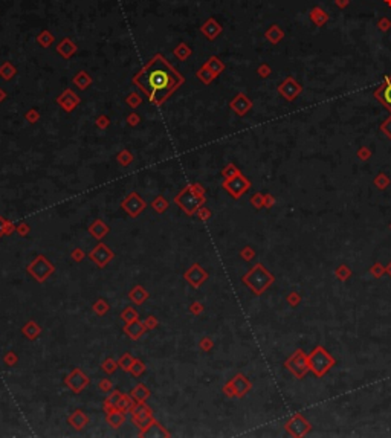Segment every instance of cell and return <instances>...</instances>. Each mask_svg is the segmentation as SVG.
I'll return each instance as SVG.
<instances>
[{
	"label": "cell",
	"mask_w": 391,
	"mask_h": 438,
	"mask_svg": "<svg viewBox=\"0 0 391 438\" xmlns=\"http://www.w3.org/2000/svg\"><path fill=\"white\" fill-rule=\"evenodd\" d=\"M133 83L148 95L151 103L162 104L183 83V78L164 57L156 55L136 73Z\"/></svg>",
	"instance_id": "obj_1"
},
{
	"label": "cell",
	"mask_w": 391,
	"mask_h": 438,
	"mask_svg": "<svg viewBox=\"0 0 391 438\" xmlns=\"http://www.w3.org/2000/svg\"><path fill=\"white\" fill-rule=\"evenodd\" d=\"M245 286H248L255 295H262L270 284L275 281L274 275L270 273L262 263L255 264L251 270H249L246 275L242 278Z\"/></svg>",
	"instance_id": "obj_2"
},
{
	"label": "cell",
	"mask_w": 391,
	"mask_h": 438,
	"mask_svg": "<svg viewBox=\"0 0 391 438\" xmlns=\"http://www.w3.org/2000/svg\"><path fill=\"white\" fill-rule=\"evenodd\" d=\"M205 195H199L196 194L190 185H187L185 188H183L175 199H173V202H175L180 210L185 212L187 215H196V212H197V210L200 206H203L205 203Z\"/></svg>",
	"instance_id": "obj_3"
},
{
	"label": "cell",
	"mask_w": 391,
	"mask_h": 438,
	"mask_svg": "<svg viewBox=\"0 0 391 438\" xmlns=\"http://www.w3.org/2000/svg\"><path fill=\"white\" fill-rule=\"evenodd\" d=\"M307 362H309V369L312 373L318 377H322L336 364V360L322 347H317L307 356Z\"/></svg>",
	"instance_id": "obj_4"
},
{
	"label": "cell",
	"mask_w": 391,
	"mask_h": 438,
	"mask_svg": "<svg viewBox=\"0 0 391 438\" xmlns=\"http://www.w3.org/2000/svg\"><path fill=\"white\" fill-rule=\"evenodd\" d=\"M26 270L37 282H45L55 272V267L45 255H37L36 260L28 264Z\"/></svg>",
	"instance_id": "obj_5"
},
{
	"label": "cell",
	"mask_w": 391,
	"mask_h": 438,
	"mask_svg": "<svg viewBox=\"0 0 391 438\" xmlns=\"http://www.w3.org/2000/svg\"><path fill=\"white\" fill-rule=\"evenodd\" d=\"M121 208L124 210V212L132 217V218H138L141 214L145 211L147 208V202L141 197L138 193H130L128 195H125L123 202H121Z\"/></svg>",
	"instance_id": "obj_6"
},
{
	"label": "cell",
	"mask_w": 391,
	"mask_h": 438,
	"mask_svg": "<svg viewBox=\"0 0 391 438\" xmlns=\"http://www.w3.org/2000/svg\"><path fill=\"white\" fill-rule=\"evenodd\" d=\"M284 367L290 371V373L295 376L297 379H302L306 376V373L309 371V362H307V356L304 354L302 350H297L287 360Z\"/></svg>",
	"instance_id": "obj_7"
},
{
	"label": "cell",
	"mask_w": 391,
	"mask_h": 438,
	"mask_svg": "<svg viewBox=\"0 0 391 438\" xmlns=\"http://www.w3.org/2000/svg\"><path fill=\"white\" fill-rule=\"evenodd\" d=\"M89 260L92 261V263H95L96 264V267L98 269H104L108 263H110L112 260H113V257H115V254H113V250L108 247L107 245H104V243H98L90 252H89Z\"/></svg>",
	"instance_id": "obj_8"
},
{
	"label": "cell",
	"mask_w": 391,
	"mask_h": 438,
	"mask_svg": "<svg viewBox=\"0 0 391 438\" xmlns=\"http://www.w3.org/2000/svg\"><path fill=\"white\" fill-rule=\"evenodd\" d=\"M208 278H210V275H208V272H206L200 264H197V263H194V264H191L187 270H185V273H183V280H185L191 287H194V289H199V287H202L203 284L208 281Z\"/></svg>",
	"instance_id": "obj_9"
},
{
	"label": "cell",
	"mask_w": 391,
	"mask_h": 438,
	"mask_svg": "<svg viewBox=\"0 0 391 438\" xmlns=\"http://www.w3.org/2000/svg\"><path fill=\"white\" fill-rule=\"evenodd\" d=\"M249 187H251V183H249V180L245 179L240 173L231 179H226L223 183V188L230 193L234 199H240L242 194H245L249 190Z\"/></svg>",
	"instance_id": "obj_10"
},
{
	"label": "cell",
	"mask_w": 391,
	"mask_h": 438,
	"mask_svg": "<svg viewBox=\"0 0 391 438\" xmlns=\"http://www.w3.org/2000/svg\"><path fill=\"white\" fill-rule=\"evenodd\" d=\"M64 383H66V386L72 392L80 394L86 386L89 385V377L86 376L80 368H73L71 373L66 376V379H64Z\"/></svg>",
	"instance_id": "obj_11"
},
{
	"label": "cell",
	"mask_w": 391,
	"mask_h": 438,
	"mask_svg": "<svg viewBox=\"0 0 391 438\" xmlns=\"http://www.w3.org/2000/svg\"><path fill=\"white\" fill-rule=\"evenodd\" d=\"M312 426L309 424V421L302 417L301 414H295L293 417L286 423V431L293 435V437H302L306 435L310 431Z\"/></svg>",
	"instance_id": "obj_12"
},
{
	"label": "cell",
	"mask_w": 391,
	"mask_h": 438,
	"mask_svg": "<svg viewBox=\"0 0 391 438\" xmlns=\"http://www.w3.org/2000/svg\"><path fill=\"white\" fill-rule=\"evenodd\" d=\"M230 383L232 385V389H234V392H235V397H238V399H242V397H245L246 394L251 391V388H252V385H251V382H249V379L246 377V376H243V374H237V376H234L231 380H230Z\"/></svg>",
	"instance_id": "obj_13"
},
{
	"label": "cell",
	"mask_w": 391,
	"mask_h": 438,
	"mask_svg": "<svg viewBox=\"0 0 391 438\" xmlns=\"http://www.w3.org/2000/svg\"><path fill=\"white\" fill-rule=\"evenodd\" d=\"M68 423L72 426V428H73L75 431H83V429L86 428V426L89 424V417H88V414H86L84 411L77 409V411H73V412L69 415Z\"/></svg>",
	"instance_id": "obj_14"
},
{
	"label": "cell",
	"mask_w": 391,
	"mask_h": 438,
	"mask_svg": "<svg viewBox=\"0 0 391 438\" xmlns=\"http://www.w3.org/2000/svg\"><path fill=\"white\" fill-rule=\"evenodd\" d=\"M139 437H171V434L164 428V426L162 424H159L156 420H153L151 421L145 429H142V431H139V434H138Z\"/></svg>",
	"instance_id": "obj_15"
},
{
	"label": "cell",
	"mask_w": 391,
	"mask_h": 438,
	"mask_svg": "<svg viewBox=\"0 0 391 438\" xmlns=\"http://www.w3.org/2000/svg\"><path fill=\"white\" fill-rule=\"evenodd\" d=\"M145 332H147V330H145L144 324L141 322L139 319H136V321H133V322H128V324L124 325V333H125L130 339H133V341H138V339H139L141 336H142Z\"/></svg>",
	"instance_id": "obj_16"
},
{
	"label": "cell",
	"mask_w": 391,
	"mask_h": 438,
	"mask_svg": "<svg viewBox=\"0 0 391 438\" xmlns=\"http://www.w3.org/2000/svg\"><path fill=\"white\" fill-rule=\"evenodd\" d=\"M88 231H89V234L93 237V238H96V240H103L108 232H110V228H108L101 218H96V220L88 228Z\"/></svg>",
	"instance_id": "obj_17"
},
{
	"label": "cell",
	"mask_w": 391,
	"mask_h": 438,
	"mask_svg": "<svg viewBox=\"0 0 391 438\" xmlns=\"http://www.w3.org/2000/svg\"><path fill=\"white\" fill-rule=\"evenodd\" d=\"M121 396H123V392L118 391V389L108 392V396L106 397V400L103 403V411L106 414H108V412L118 409V403H119V399H121Z\"/></svg>",
	"instance_id": "obj_18"
},
{
	"label": "cell",
	"mask_w": 391,
	"mask_h": 438,
	"mask_svg": "<svg viewBox=\"0 0 391 438\" xmlns=\"http://www.w3.org/2000/svg\"><path fill=\"white\" fill-rule=\"evenodd\" d=\"M128 298H130V301H133L135 304H138V305H142L148 298H150V293L142 287V286H135L132 290H130V293H128Z\"/></svg>",
	"instance_id": "obj_19"
},
{
	"label": "cell",
	"mask_w": 391,
	"mask_h": 438,
	"mask_svg": "<svg viewBox=\"0 0 391 438\" xmlns=\"http://www.w3.org/2000/svg\"><path fill=\"white\" fill-rule=\"evenodd\" d=\"M21 333L29 341H36V339L41 334V327L36 321H28L23 327H21Z\"/></svg>",
	"instance_id": "obj_20"
},
{
	"label": "cell",
	"mask_w": 391,
	"mask_h": 438,
	"mask_svg": "<svg viewBox=\"0 0 391 438\" xmlns=\"http://www.w3.org/2000/svg\"><path fill=\"white\" fill-rule=\"evenodd\" d=\"M106 415H107V417H106L107 423L110 424L112 428H115V429L121 428V426L125 423V412H124V411L115 409V411L108 412V414H106Z\"/></svg>",
	"instance_id": "obj_21"
},
{
	"label": "cell",
	"mask_w": 391,
	"mask_h": 438,
	"mask_svg": "<svg viewBox=\"0 0 391 438\" xmlns=\"http://www.w3.org/2000/svg\"><path fill=\"white\" fill-rule=\"evenodd\" d=\"M130 396L135 399V402H145L150 397V389L144 385V383H138V385L132 389Z\"/></svg>",
	"instance_id": "obj_22"
},
{
	"label": "cell",
	"mask_w": 391,
	"mask_h": 438,
	"mask_svg": "<svg viewBox=\"0 0 391 438\" xmlns=\"http://www.w3.org/2000/svg\"><path fill=\"white\" fill-rule=\"evenodd\" d=\"M130 414H132V419H138V417H144V415H151V409L145 404V402H135V404L130 409Z\"/></svg>",
	"instance_id": "obj_23"
},
{
	"label": "cell",
	"mask_w": 391,
	"mask_h": 438,
	"mask_svg": "<svg viewBox=\"0 0 391 438\" xmlns=\"http://www.w3.org/2000/svg\"><path fill=\"white\" fill-rule=\"evenodd\" d=\"M151 208H153V210L158 212V214H164L168 208H170V203H168V200L165 199L164 195H156L153 200H151Z\"/></svg>",
	"instance_id": "obj_24"
},
{
	"label": "cell",
	"mask_w": 391,
	"mask_h": 438,
	"mask_svg": "<svg viewBox=\"0 0 391 438\" xmlns=\"http://www.w3.org/2000/svg\"><path fill=\"white\" fill-rule=\"evenodd\" d=\"M135 356L133 354H130V353H124L121 357H119V360H118V367L121 368L124 373H130V368H132V365H133V362H135Z\"/></svg>",
	"instance_id": "obj_25"
},
{
	"label": "cell",
	"mask_w": 391,
	"mask_h": 438,
	"mask_svg": "<svg viewBox=\"0 0 391 438\" xmlns=\"http://www.w3.org/2000/svg\"><path fill=\"white\" fill-rule=\"evenodd\" d=\"M13 232H16V225L11 220H6L5 217L0 215V237L11 235Z\"/></svg>",
	"instance_id": "obj_26"
},
{
	"label": "cell",
	"mask_w": 391,
	"mask_h": 438,
	"mask_svg": "<svg viewBox=\"0 0 391 438\" xmlns=\"http://www.w3.org/2000/svg\"><path fill=\"white\" fill-rule=\"evenodd\" d=\"M92 310L98 315V316H104L106 313H108V310H110V305H108V302L103 298L96 299L95 304L92 305Z\"/></svg>",
	"instance_id": "obj_27"
},
{
	"label": "cell",
	"mask_w": 391,
	"mask_h": 438,
	"mask_svg": "<svg viewBox=\"0 0 391 438\" xmlns=\"http://www.w3.org/2000/svg\"><path fill=\"white\" fill-rule=\"evenodd\" d=\"M133 404H135V399L132 396H128V394H123L121 399H119V403H118V409L128 412L130 409H132Z\"/></svg>",
	"instance_id": "obj_28"
},
{
	"label": "cell",
	"mask_w": 391,
	"mask_h": 438,
	"mask_svg": "<svg viewBox=\"0 0 391 438\" xmlns=\"http://www.w3.org/2000/svg\"><path fill=\"white\" fill-rule=\"evenodd\" d=\"M377 96L381 98V101L385 104V105H388L390 108H391V81L390 83H387L381 90L377 92Z\"/></svg>",
	"instance_id": "obj_29"
},
{
	"label": "cell",
	"mask_w": 391,
	"mask_h": 438,
	"mask_svg": "<svg viewBox=\"0 0 391 438\" xmlns=\"http://www.w3.org/2000/svg\"><path fill=\"white\" fill-rule=\"evenodd\" d=\"M116 368H119V367H118V362H116L113 357L104 359L103 364H101V369L104 371L106 374H113L115 371H116Z\"/></svg>",
	"instance_id": "obj_30"
},
{
	"label": "cell",
	"mask_w": 391,
	"mask_h": 438,
	"mask_svg": "<svg viewBox=\"0 0 391 438\" xmlns=\"http://www.w3.org/2000/svg\"><path fill=\"white\" fill-rule=\"evenodd\" d=\"M121 319H123L125 324H128V322H133V321L139 319V315H138V312H136L133 307H125V309L121 312Z\"/></svg>",
	"instance_id": "obj_31"
},
{
	"label": "cell",
	"mask_w": 391,
	"mask_h": 438,
	"mask_svg": "<svg viewBox=\"0 0 391 438\" xmlns=\"http://www.w3.org/2000/svg\"><path fill=\"white\" fill-rule=\"evenodd\" d=\"M155 420V417H153V414L151 415H144V417H138V419H132V421L138 426L139 428V431H142V429H145L147 426Z\"/></svg>",
	"instance_id": "obj_32"
},
{
	"label": "cell",
	"mask_w": 391,
	"mask_h": 438,
	"mask_svg": "<svg viewBox=\"0 0 391 438\" xmlns=\"http://www.w3.org/2000/svg\"><path fill=\"white\" fill-rule=\"evenodd\" d=\"M130 373H132L135 377H139L141 374H144V373H145V364L142 362V360L135 359V362H133L132 368H130Z\"/></svg>",
	"instance_id": "obj_33"
},
{
	"label": "cell",
	"mask_w": 391,
	"mask_h": 438,
	"mask_svg": "<svg viewBox=\"0 0 391 438\" xmlns=\"http://www.w3.org/2000/svg\"><path fill=\"white\" fill-rule=\"evenodd\" d=\"M98 389H100L103 394H108L113 391V382L110 379H101L98 382Z\"/></svg>",
	"instance_id": "obj_34"
},
{
	"label": "cell",
	"mask_w": 391,
	"mask_h": 438,
	"mask_svg": "<svg viewBox=\"0 0 391 438\" xmlns=\"http://www.w3.org/2000/svg\"><path fill=\"white\" fill-rule=\"evenodd\" d=\"M335 275H336V278H338L339 281H347V280L350 278V275H352V270L347 267V266H339L338 269H336Z\"/></svg>",
	"instance_id": "obj_35"
},
{
	"label": "cell",
	"mask_w": 391,
	"mask_h": 438,
	"mask_svg": "<svg viewBox=\"0 0 391 438\" xmlns=\"http://www.w3.org/2000/svg\"><path fill=\"white\" fill-rule=\"evenodd\" d=\"M142 324H144V327H145V330L150 332V330H155V328L159 325V321H158V317H156V316L150 315V316H147L145 319L142 321Z\"/></svg>",
	"instance_id": "obj_36"
},
{
	"label": "cell",
	"mask_w": 391,
	"mask_h": 438,
	"mask_svg": "<svg viewBox=\"0 0 391 438\" xmlns=\"http://www.w3.org/2000/svg\"><path fill=\"white\" fill-rule=\"evenodd\" d=\"M3 362L6 364V367H14V365L18 362V356H17L14 351H8V353L3 356Z\"/></svg>",
	"instance_id": "obj_37"
},
{
	"label": "cell",
	"mask_w": 391,
	"mask_h": 438,
	"mask_svg": "<svg viewBox=\"0 0 391 438\" xmlns=\"http://www.w3.org/2000/svg\"><path fill=\"white\" fill-rule=\"evenodd\" d=\"M196 215H197L199 220H202V222H208L210 218H211V211L208 210V208L200 206L199 210H197V212H196Z\"/></svg>",
	"instance_id": "obj_38"
},
{
	"label": "cell",
	"mask_w": 391,
	"mask_h": 438,
	"mask_svg": "<svg viewBox=\"0 0 391 438\" xmlns=\"http://www.w3.org/2000/svg\"><path fill=\"white\" fill-rule=\"evenodd\" d=\"M199 347H200V350H203V351H211V348L214 347V342H213V339L210 336H205V337L200 339Z\"/></svg>",
	"instance_id": "obj_39"
},
{
	"label": "cell",
	"mask_w": 391,
	"mask_h": 438,
	"mask_svg": "<svg viewBox=\"0 0 391 438\" xmlns=\"http://www.w3.org/2000/svg\"><path fill=\"white\" fill-rule=\"evenodd\" d=\"M251 205L254 208H257V210H260V208H265V195L263 194H254L251 197Z\"/></svg>",
	"instance_id": "obj_40"
},
{
	"label": "cell",
	"mask_w": 391,
	"mask_h": 438,
	"mask_svg": "<svg viewBox=\"0 0 391 438\" xmlns=\"http://www.w3.org/2000/svg\"><path fill=\"white\" fill-rule=\"evenodd\" d=\"M16 232H17L20 237H26V235L31 232V226H29L26 222H21V223L16 225Z\"/></svg>",
	"instance_id": "obj_41"
},
{
	"label": "cell",
	"mask_w": 391,
	"mask_h": 438,
	"mask_svg": "<svg viewBox=\"0 0 391 438\" xmlns=\"http://www.w3.org/2000/svg\"><path fill=\"white\" fill-rule=\"evenodd\" d=\"M84 257H86V254H84V250H83L81 247H73L72 252H71V258H72L75 263H81Z\"/></svg>",
	"instance_id": "obj_42"
},
{
	"label": "cell",
	"mask_w": 391,
	"mask_h": 438,
	"mask_svg": "<svg viewBox=\"0 0 391 438\" xmlns=\"http://www.w3.org/2000/svg\"><path fill=\"white\" fill-rule=\"evenodd\" d=\"M240 257H242L243 260H246V261H251V260L255 257V250H254L252 247H249V246H245V247L240 250Z\"/></svg>",
	"instance_id": "obj_43"
},
{
	"label": "cell",
	"mask_w": 391,
	"mask_h": 438,
	"mask_svg": "<svg viewBox=\"0 0 391 438\" xmlns=\"http://www.w3.org/2000/svg\"><path fill=\"white\" fill-rule=\"evenodd\" d=\"M118 160H119V163H121V165H128V163H132V160H133V158H132V155H130L128 151H123L121 155H118Z\"/></svg>",
	"instance_id": "obj_44"
},
{
	"label": "cell",
	"mask_w": 391,
	"mask_h": 438,
	"mask_svg": "<svg viewBox=\"0 0 391 438\" xmlns=\"http://www.w3.org/2000/svg\"><path fill=\"white\" fill-rule=\"evenodd\" d=\"M190 313L194 315V316H199L203 313V305L199 302V301H194L191 305H190Z\"/></svg>",
	"instance_id": "obj_45"
},
{
	"label": "cell",
	"mask_w": 391,
	"mask_h": 438,
	"mask_svg": "<svg viewBox=\"0 0 391 438\" xmlns=\"http://www.w3.org/2000/svg\"><path fill=\"white\" fill-rule=\"evenodd\" d=\"M287 302L292 305V307H297V305L301 302V297H300L297 292H292L289 297H287Z\"/></svg>",
	"instance_id": "obj_46"
},
{
	"label": "cell",
	"mask_w": 391,
	"mask_h": 438,
	"mask_svg": "<svg viewBox=\"0 0 391 438\" xmlns=\"http://www.w3.org/2000/svg\"><path fill=\"white\" fill-rule=\"evenodd\" d=\"M372 270V273H373V277H376V278H379V277H382L384 273H387V270L379 264V263H376V264L370 269Z\"/></svg>",
	"instance_id": "obj_47"
},
{
	"label": "cell",
	"mask_w": 391,
	"mask_h": 438,
	"mask_svg": "<svg viewBox=\"0 0 391 438\" xmlns=\"http://www.w3.org/2000/svg\"><path fill=\"white\" fill-rule=\"evenodd\" d=\"M237 174H238V171L235 170L234 165H230V167H226V168L223 170V176H225V179H231V177L237 176Z\"/></svg>",
	"instance_id": "obj_48"
},
{
	"label": "cell",
	"mask_w": 391,
	"mask_h": 438,
	"mask_svg": "<svg viewBox=\"0 0 391 438\" xmlns=\"http://www.w3.org/2000/svg\"><path fill=\"white\" fill-rule=\"evenodd\" d=\"M223 394H225L226 397H231V399H232V397H235V392H234V389H232V385H231L230 382H228L226 385L223 386Z\"/></svg>",
	"instance_id": "obj_49"
},
{
	"label": "cell",
	"mask_w": 391,
	"mask_h": 438,
	"mask_svg": "<svg viewBox=\"0 0 391 438\" xmlns=\"http://www.w3.org/2000/svg\"><path fill=\"white\" fill-rule=\"evenodd\" d=\"M374 183H376V187L377 188H381V190H384V188H387L388 187V179H385L384 176H381V177H377L376 180H374Z\"/></svg>",
	"instance_id": "obj_50"
},
{
	"label": "cell",
	"mask_w": 391,
	"mask_h": 438,
	"mask_svg": "<svg viewBox=\"0 0 391 438\" xmlns=\"http://www.w3.org/2000/svg\"><path fill=\"white\" fill-rule=\"evenodd\" d=\"M190 187H191V190H193L196 194H199V195H205V190H203L202 185H199V183H191Z\"/></svg>",
	"instance_id": "obj_51"
},
{
	"label": "cell",
	"mask_w": 391,
	"mask_h": 438,
	"mask_svg": "<svg viewBox=\"0 0 391 438\" xmlns=\"http://www.w3.org/2000/svg\"><path fill=\"white\" fill-rule=\"evenodd\" d=\"M274 203H275L274 195L266 194V195H265V208H272V206H274Z\"/></svg>",
	"instance_id": "obj_52"
},
{
	"label": "cell",
	"mask_w": 391,
	"mask_h": 438,
	"mask_svg": "<svg viewBox=\"0 0 391 438\" xmlns=\"http://www.w3.org/2000/svg\"><path fill=\"white\" fill-rule=\"evenodd\" d=\"M385 270H387V273H388V275L391 277V263H390V264H388V267H387Z\"/></svg>",
	"instance_id": "obj_53"
},
{
	"label": "cell",
	"mask_w": 391,
	"mask_h": 438,
	"mask_svg": "<svg viewBox=\"0 0 391 438\" xmlns=\"http://www.w3.org/2000/svg\"><path fill=\"white\" fill-rule=\"evenodd\" d=\"M130 124H136V116H132V118H130Z\"/></svg>",
	"instance_id": "obj_54"
},
{
	"label": "cell",
	"mask_w": 391,
	"mask_h": 438,
	"mask_svg": "<svg viewBox=\"0 0 391 438\" xmlns=\"http://www.w3.org/2000/svg\"><path fill=\"white\" fill-rule=\"evenodd\" d=\"M390 228H391V226H390Z\"/></svg>",
	"instance_id": "obj_55"
}]
</instances>
